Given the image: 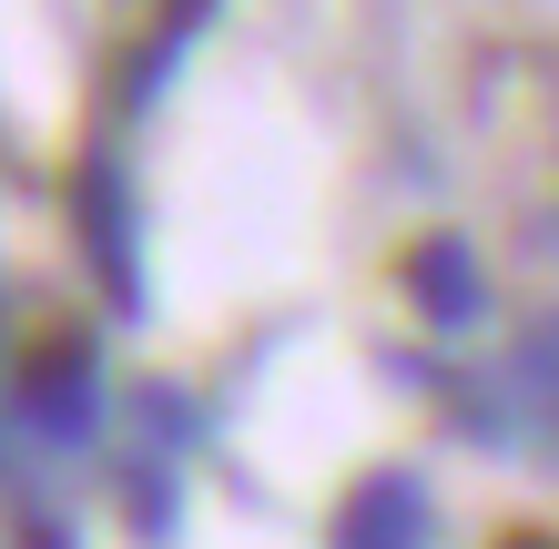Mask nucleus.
<instances>
[{"mask_svg": "<svg viewBox=\"0 0 559 549\" xmlns=\"http://www.w3.org/2000/svg\"><path fill=\"white\" fill-rule=\"evenodd\" d=\"M11 407H21V428H41L51 447H82V438H92V417H103L92 346H82V336H41V346L11 367Z\"/></svg>", "mask_w": 559, "mask_h": 549, "instance_id": "1", "label": "nucleus"}, {"mask_svg": "<svg viewBox=\"0 0 559 549\" xmlns=\"http://www.w3.org/2000/svg\"><path fill=\"white\" fill-rule=\"evenodd\" d=\"M72 224H82L92 265H103V296L133 315L143 306V235H133V183H122L112 153H92V164L72 174Z\"/></svg>", "mask_w": 559, "mask_h": 549, "instance_id": "2", "label": "nucleus"}, {"mask_svg": "<svg viewBox=\"0 0 559 549\" xmlns=\"http://www.w3.org/2000/svg\"><path fill=\"white\" fill-rule=\"evenodd\" d=\"M499 428L530 438V458H559V315L519 336V357L499 377Z\"/></svg>", "mask_w": 559, "mask_h": 549, "instance_id": "3", "label": "nucleus"}, {"mask_svg": "<svg viewBox=\"0 0 559 549\" xmlns=\"http://www.w3.org/2000/svg\"><path fill=\"white\" fill-rule=\"evenodd\" d=\"M336 549H427V489L407 468H367L336 509Z\"/></svg>", "mask_w": 559, "mask_h": 549, "instance_id": "4", "label": "nucleus"}, {"mask_svg": "<svg viewBox=\"0 0 559 549\" xmlns=\"http://www.w3.org/2000/svg\"><path fill=\"white\" fill-rule=\"evenodd\" d=\"M407 285H417V306L438 315V326H468V315H478V265H468L457 235H427L407 254Z\"/></svg>", "mask_w": 559, "mask_h": 549, "instance_id": "5", "label": "nucleus"}, {"mask_svg": "<svg viewBox=\"0 0 559 549\" xmlns=\"http://www.w3.org/2000/svg\"><path fill=\"white\" fill-rule=\"evenodd\" d=\"M21 549H72V539H61L51 520H31V539H21Z\"/></svg>", "mask_w": 559, "mask_h": 549, "instance_id": "6", "label": "nucleus"}, {"mask_svg": "<svg viewBox=\"0 0 559 549\" xmlns=\"http://www.w3.org/2000/svg\"><path fill=\"white\" fill-rule=\"evenodd\" d=\"M509 549H549V539H509Z\"/></svg>", "mask_w": 559, "mask_h": 549, "instance_id": "7", "label": "nucleus"}]
</instances>
